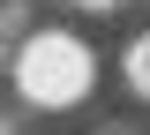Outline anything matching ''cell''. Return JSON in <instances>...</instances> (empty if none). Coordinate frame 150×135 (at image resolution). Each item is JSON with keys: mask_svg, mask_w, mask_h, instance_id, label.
Returning a JSON list of instances; mask_svg holds the SVG:
<instances>
[{"mask_svg": "<svg viewBox=\"0 0 150 135\" xmlns=\"http://www.w3.org/2000/svg\"><path fill=\"white\" fill-rule=\"evenodd\" d=\"M75 8H105V0H75Z\"/></svg>", "mask_w": 150, "mask_h": 135, "instance_id": "obj_2", "label": "cell"}, {"mask_svg": "<svg viewBox=\"0 0 150 135\" xmlns=\"http://www.w3.org/2000/svg\"><path fill=\"white\" fill-rule=\"evenodd\" d=\"M135 83H143V90H150V38L135 45Z\"/></svg>", "mask_w": 150, "mask_h": 135, "instance_id": "obj_1", "label": "cell"}]
</instances>
